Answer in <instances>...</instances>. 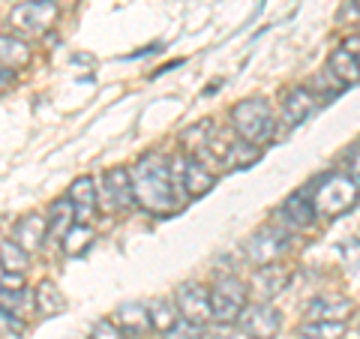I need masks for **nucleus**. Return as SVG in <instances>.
I'll use <instances>...</instances> for the list:
<instances>
[{
	"instance_id": "b1692460",
	"label": "nucleus",
	"mask_w": 360,
	"mask_h": 339,
	"mask_svg": "<svg viewBox=\"0 0 360 339\" xmlns=\"http://www.w3.org/2000/svg\"><path fill=\"white\" fill-rule=\"evenodd\" d=\"M148 315H150V331H156V333H162L174 321H180L174 300H168V298H156L150 307H148Z\"/></svg>"
},
{
	"instance_id": "f3484780",
	"label": "nucleus",
	"mask_w": 360,
	"mask_h": 339,
	"mask_svg": "<svg viewBox=\"0 0 360 339\" xmlns=\"http://www.w3.org/2000/svg\"><path fill=\"white\" fill-rule=\"evenodd\" d=\"M33 60V49L18 33H0V70L18 72Z\"/></svg>"
},
{
	"instance_id": "6ab92c4d",
	"label": "nucleus",
	"mask_w": 360,
	"mask_h": 339,
	"mask_svg": "<svg viewBox=\"0 0 360 339\" xmlns=\"http://www.w3.org/2000/svg\"><path fill=\"white\" fill-rule=\"evenodd\" d=\"M33 309H37L42 319H54V315H60L66 309V298L63 291L54 286L51 279H42L37 288H33Z\"/></svg>"
},
{
	"instance_id": "c9c22d12",
	"label": "nucleus",
	"mask_w": 360,
	"mask_h": 339,
	"mask_svg": "<svg viewBox=\"0 0 360 339\" xmlns=\"http://www.w3.org/2000/svg\"><path fill=\"white\" fill-rule=\"evenodd\" d=\"M180 63H184V60H172V63H165V66H160V70H156L153 75H165V72H172L174 66H180Z\"/></svg>"
},
{
	"instance_id": "cd10ccee",
	"label": "nucleus",
	"mask_w": 360,
	"mask_h": 339,
	"mask_svg": "<svg viewBox=\"0 0 360 339\" xmlns=\"http://www.w3.org/2000/svg\"><path fill=\"white\" fill-rule=\"evenodd\" d=\"M27 288H4L0 286V307L4 309H9V312H15V315H21V307L27 303Z\"/></svg>"
},
{
	"instance_id": "9d476101",
	"label": "nucleus",
	"mask_w": 360,
	"mask_h": 339,
	"mask_svg": "<svg viewBox=\"0 0 360 339\" xmlns=\"http://www.w3.org/2000/svg\"><path fill=\"white\" fill-rule=\"evenodd\" d=\"M315 207H312V198H309V189L303 186L297 192H291V196L279 205V210L274 213V222H279L285 231H303L315 225Z\"/></svg>"
},
{
	"instance_id": "a211bd4d",
	"label": "nucleus",
	"mask_w": 360,
	"mask_h": 339,
	"mask_svg": "<svg viewBox=\"0 0 360 339\" xmlns=\"http://www.w3.org/2000/svg\"><path fill=\"white\" fill-rule=\"evenodd\" d=\"M258 274H255V279H252V286H255V291L262 295V300H267V298H274V295H279L283 288H288V282H291V267H285V264H267V267H255Z\"/></svg>"
},
{
	"instance_id": "2eb2a0df",
	"label": "nucleus",
	"mask_w": 360,
	"mask_h": 339,
	"mask_svg": "<svg viewBox=\"0 0 360 339\" xmlns=\"http://www.w3.org/2000/svg\"><path fill=\"white\" fill-rule=\"evenodd\" d=\"M13 241L25 252H39L45 246V241H49V225H45L42 213H25L13 229Z\"/></svg>"
},
{
	"instance_id": "7ed1b4c3",
	"label": "nucleus",
	"mask_w": 360,
	"mask_h": 339,
	"mask_svg": "<svg viewBox=\"0 0 360 339\" xmlns=\"http://www.w3.org/2000/svg\"><path fill=\"white\" fill-rule=\"evenodd\" d=\"M231 132L250 144H264L276 129L274 105L264 96H246L231 108Z\"/></svg>"
},
{
	"instance_id": "423d86ee",
	"label": "nucleus",
	"mask_w": 360,
	"mask_h": 339,
	"mask_svg": "<svg viewBox=\"0 0 360 339\" xmlns=\"http://www.w3.org/2000/svg\"><path fill=\"white\" fill-rule=\"evenodd\" d=\"M250 300V286L234 274L219 276V282L210 288V321L217 324H234L243 303Z\"/></svg>"
},
{
	"instance_id": "f03ea898",
	"label": "nucleus",
	"mask_w": 360,
	"mask_h": 339,
	"mask_svg": "<svg viewBox=\"0 0 360 339\" xmlns=\"http://www.w3.org/2000/svg\"><path fill=\"white\" fill-rule=\"evenodd\" d=\"M307 189H309L315 217H324V219L342 217V213L354 210L357 205V180H352L345 172L319 174Z\"/></svg>"
},
{
	"instance_id": "a878e982",
	"label": "nucleus",
	"mask_w": 360,
	"mask_h": 339,
	"mask_svg": "<svg viewBox=\"0 0 360 339\" xmlns=\"http://www.w3.org/2000/svg\"><path fill=\"white\" fill-rule=\"evenodd\" d=\"M258 160H262L258 144H250V141L238 139L234 141V148H231V153H229V160H225V168H250Z\"/></svg>"
},
{
	"instance_id": "aec40b11",
	"label": "nucleus",
	"mask_w": 360,
	"mask_h": 339,
	"mask_svg": "<svg viewBox=\"0 0 360 339\" xmlns=\"http://www.w3.org/2000/svg\"><path fill=\"white\" fill-rule=\"evenodd\" d=\"M94 241H96V231L90 229L87 222H72L60 237V250L70 258H82L90 246H94Z\"/></svg>"
},
{
	"instance_id": "5701e85b",
	"label": "nucleus",
	"mask_w": 360,
	"mask_h": 339,
	"mask_svg": "<svg viewBox=\"0 0 360 339\" xmlns=\"http://www.w3.org/2000/svg\"><path fill=\"white\" fill-rule=\"evenodd\" d=\"M345 321H303L297 327V339H345Z\"/></svg>"
},
{
	"instance_id": "c756f323",
	"label": "nucleus",
	"mask_w": 360,
	"mask_h": 339,
	"mask_svg": "<svg viewBox=\"0 0 360 339\" xmlns=\"http://www.w3.org/2000/svg\"><path fill=\"white\" fill-rule=\"evenodd\" d=\"M90 339H127L120 333V327L111 321V319H103L94 324V331H90Z\"/></svg>"
},
{
	"instance_id": "4be33fe9",
	"label": "nucleus",
	"mask_w": 360,
	"mask_h": 339,
	"mask_svg": "<svg viewBox=\"0 0 360 339\" xmlns=\"http://www.w3.org/2000/svg\"><path fill=\"white\" fill-rule=\"evenodd\" d=\"M328 70H330L336 78H340L345 87H354V84H357V58H354V54H348L342 45H340L336 51H330Z\"/></svg>"
},
{
	"instance_id": "72a5a7b5",
	"label": "nucleus",
	"mask_w": 360,
	"mask_h": 339,
	"mask_svg": "<svg viewBox=\"0 0 360 339\" xmlns=\"http://www.w3.org/2000/svg\"><path fill=\"white\" fill-rule=\"evenodd\" d=\"M162 49H165V42H153V45H148V49L127 54V60H132V58H144V54H153V51H162Z\"/></svg>"
},
{
	"instance_id": "473e14b6",
	"label": "nucleus",
	"mask_w": 360,
	"mask_h": 339,
	"mask_svg": "<svg viewBox=\"0 0 360 339\" xmlns=\"http://www.w3.org/2000/svg\"><path fill=\"white\" fill-rule=\"evenodd\" d=\"M352 21V25H354V21H357V0H348V4H342V9H340V15H336V21Z\"/></svg>"
},
{
	"instance_id": "f257e3e1",
	"label": "nucleus",
	"mask_w": 360,
	"mask_h": 339,
	"mask_svg": "<svg viewBox=\"0 0 360 339\" xmlns=\"http://www.w3.org/2000/svg\"><path fill=\"white\" fill-rule=\"evenodd\" d=\"M129 180H132L135 205H141L144 210L165 217V213H174L180 207L172 192V180H168V160L162 153L156 151L141 153L129 168Z\"/></svg>"
},
{
	"instance_id": "9b49d317",
	"label": "nucleus",
	"mask_w": 360,
	"mask_h": 339,
	"mask_svg": "<svg viewBox=\"0 0 360 339\" xmlns=\"http://www.w3.org/2000/svg\"><path fill=\"white\" fill-rule=\"evenodd\" d=\"M321 99L312 94L309 87H288L285 96H283V123H285V132H291L295 127H300L307 117L315 115V108H319Z\"/></svg>"
},
{
	"instance_id": "20e7f679",
	"label": "nucleus",
	"mask_w": 360,
	"mask_h": 339,
	"mask_svg": "<svg viewBox=\"0 0 360 339\" xmlns=\"http://www.w3.org/2000/svg\"><path fill=\"white\" fill-rule=\"evenodd\" d=\"M58 18H60V6L54 0H25V4L13 6L9 27L25 39H42L45 33H51V27L58 25Z\"/></svg>"
},
{
	"instance_id": "1a4fd4ad",
	"label": "nucleus",
	"mask_w": 360,
	"mask_h": 339,
	"mask_svg": "<svg viewBox=\"0 0 360 339\" xmlns=\"http://www.w3.org/2000/svg\"><path fill=\"white\" fill-rule=\"evenodd\" d=\"M96 201H103V207L111 213H127L135 207V196H132V180H129V168H108L103 174V189H96Z\"/></svg>"
},
{
	"instance_id": "4468645a",
	"label": "nucleus",
	"mask_w": 360,
	"mask_h": 339,
	"mask_svg": "<svg viewBox=\"0 0 360 339\" xmlns=\"http://www.w3.org/2000/svg\"><path fill=\"white\" fill-rule=\"evenodd\" d=\"M213 186H217V172H210L198 156L184 153V192H186V198L207 196Z\"/></svg>"
},
{
	"instance_id": "7c9ffc66",
	"label": "nucleus",
	"mask_w": 360,
	"mask_h": 339,
	"mask_svg": "<svg viewBox=\"0 0 360 339\" xmlns=\"http://www.w3.org/2000/svg\"><path fill=\"white\" fill-rule=\"evenodd\" d=\"M195 331H198V327L186 324L184 319H180V321H174L172 327H168V331H162L160 339H195Z\"/></svg>"
},
{
	"instance_id": "ddd939ff",
	"label": "nucleus",
	"mask_w": 360,
	"mask_h": 339,
	"mask_svg": "<svg viewBox=\"0 0 360 339\" xmlns=\"http://www.w3.org/2000/svg\"><path fill=\"white\" fill-rule=\"evenodd\" d=\"M66 198H70V205H72L75 222H87L96 213V207H99V201H96V180L90 174L75 177L70 184V189H66Z\"/></svg>"
},
{
	"instance_id": "c85d7f7f",
	"label": "nucleus",
	"mask_w": 360,
	"mask_h": 339,
	"mask_svg": "<svg viewBox=\"0 0 360 339\" xmlns=\"http://www.w3.org/2000/svg\"><path fill=\"white\" fill-rule=\"evenodd\" d=\"M210 129H213V123H210V120H205V123H195V127H189L184 135H180V139H184V144H186L189 151H193V153H198V148H201V144L207 141Z\"/></svg>"
},
{
	"instance_id": "e433bc0d",
	"label": "nucleus",
	"mask_w": 360,
	"mask_h": 339,
	"mask_svg": "<svg viewBox=\"0 0 360 339\" xmlns=\"http://www.w3.org/2000/svg\"><path fill=\"white\" fill-rule=\"evenodd\" d=\"M9 82H15V72H9V70H0V87L9 84Z\"/></svg>"
},
{
	"instance_id": "bb28decb",
	"label": "nucleus",
	"mask_w": 360,
	"mask_h": 339,
	"mask_svg": "<svg viewBox=\"0 0 360 339\" xmlns=\"http://www.w3.org/2000/svg\"><path fill=\"white\" fill-rule=\"evenodd\" d=\"M25 331H27V321L21 315L0 307V336H25Z\"/></svg>"
},
{
	"instance_id": "2f4dec72",
	"label": "nucleus",
	"mask_w": 360,
	"mask_h": 339,
	"mask_svg": "<svg viewBox=\"0 0 360 339\" xmlns=\"http://www.w3.org/2000/svg\"><path fill=\"white\" fill-rule=\"evenodd\" d=\"M0 286L4 288H25V274H15V270L0 267Z\"/></svg>"
},
{
	"instance_id": "39448f33",
	"label": "nucleus",
	"mask_w": 360,
	"mask_h": 339,
	"mask_svg": "<svg viewBox=\"0 0 360 339\" xmlns=\"http://www.w3.org/2000/svg\"><path fill=\"white\" fill-rule=\"evenodd\" d=\"M288 246H291V231H285L279 222H267L243 241V255L252 267H267L279 262L288 252Z\"/></svg>"
},
{
	"instance_id": "f8f14e48",
	"label": "nucleus",
	"mask_w": 360,
	"mask_h": 339,
	"mask_svg": "<svg viewBox=\"0 0 360 339\" xmlns=\"http://www.w3.org/2000/svg\"><path fill=\"white\" fill-rule=\"evenodd\" d=\"M354 312V303L342 295H319L303 307L307 321H345Z\"/></svg>"
},
{
	"instance_id": "412c9836",
	"label": "nucleus",
	"mask_w": 360,
	"mask_h": 339,
	"mask_svg": "<svg viewBox=\"0 0 360 339\" xmlns=\"http://www.w3.org/2000/svg\"><path fill=\"white\" fill-rule=\"evenodd\" d=\"M75 222V213H72V205L70 198H54L49 205V217H45V225H49V237H63V231L70 229Z\"/></svg>"
},
{
	"instance_id": "0eeeda50",
	"label": "nucleus",
	"mask_w": 360,
	"mask_h": 339,
	"mask_svg": "<svg viewBox=\"0 0 360 339\" xmlns=\"http://www.w3.org/2000/svg\"><path fill=\"white\" fill-rule=\"evenodd\" d=\"M234 324L240 327V333L246 339H276L279 331H283V315L267 300H252V303L246 300Z\"/></svg>"
},
{
	"instance_id": "dca6fc26",
	"label": "nucleus",
	"mask_w": 360,
	"mask_h": 339,
	"mask_svg": "<svg viewBox=\"0 0 360 339\" xmlns=\"http://www.w3.org/2000/svg\"><path fill=\"white\" fill-rule=\"evenodd\" d=\"M111 321H115L120 327L123 336H132V339H141L150 333V315H148V307L139 300L132 303H120V307L115 309V315H111Z\"/></svg>"
},
{
	"instance_id": "393cba45",
	"label": "nucleus",
	"mask_w": 360,
	"mask_h": 339,
	"mask_svg": "<svg viewBox=\"0 0 360 339\" xmlns=\"http://www.w3.org/2000/svg\"><path fill=\"white\" fill-rule=\"evenodd\" d=\"M0 267L15 270V274H27L30 267V252H25L15 241H4L0 243Z\"/></svg>"
},
{
	"instance_id": "f704fd0d",
	"label": "nucleus",
	"mask_w": 360,
	"mask_h": 339,
	"mask_svg": "<svg viewBox=\"0 0 360 339\" xmlns=\"http://www.w3.org/2000/svg\"><path fill=\"white\" fill-rule=\"evenodd\" d=\"M357 45H360V39H357V33H352V37H348V39L342 42V49H345L348 54H354V58H357Z\"/></svg>"
},
{
	"instance_id": "6e6552de",
	"label": "nucleus",
	"mask_w": 360,
	"mask_h": 339,
	"mask_svg": "<svg viewBox=\"0 0 360 339\" xmlns=\"http://www.w3.org/2000/svg\"><path fill=\"white\" fill-rule=\"evenodd\" d=\"M174 307L177 315L193 327L210 324V288H205L201 282H180L174 288Z\"/></svg>"
}]
</instances>
